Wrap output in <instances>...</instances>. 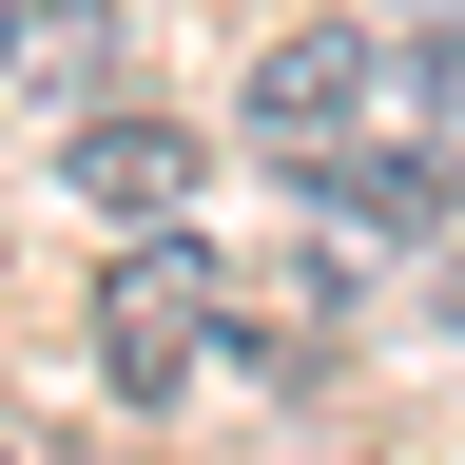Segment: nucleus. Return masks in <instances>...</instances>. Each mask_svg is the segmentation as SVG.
I'll use <instances>...</instances> for the list:
<instances>
[{
  "label": "nucleus",
  "instance_id": "obj_1",
  "mask_svg": "<svg viewBox=\"0 0 465 465\" xmlns=\"http://www.w3.org/2000/svg\"><path fill=\"white\" fill-rule=\"evenodd\" d=\"M369 97H388V58H369V20H291V39L252 58V97H232V136L311 174V155H349V136H369Z\"/></svg>",
  "mask_w": 465,
  "mask_h": 465
},
{
  "label": "nucleus",
  "instance_id": "obj_2",
  "mask_svg": "<svg viewBox=\"0 0 465 465\" xmlns=\"http://www.w3.org/2000/svg\"><path fill=\"white\" fill-rule=\"evenodd\" d=\"M194 349H213V252L97 272V388H116V407H174V388H194Z\"/></svg>",
  "mask_w": 465,
  "mask_h": 465
},
{
  "label": "nucleus",
  "instance_id": "obj_3",
  "mask_svg": "<svg viewBox=\"0 0 465 465\" xmlns=\"http://www.w3.org/2000/svg\"><path fill=\"white\" fill-rule=\"evenodd\" d=\"M194 194V136H174V116H97L78 136V213H174Z\"/></svg>",
  "mask_w": 465,
  "mask_h": 465
},
{
  "label": "nucleus",
  "instance_id": "obj_4",
  "mask_svg": "<svg viewBox=\"0 0 465 465\" xmlns=\"http://www.w3.org/2000/svg\"><path fill=\"white\" fill-rule=\"evenodd\" d=\"M330 174V232H446V174L427 155H369V136H349V155H311Z\"/></svg>",
  "mask_w": 465,
  "mask_h": 465
},
{
  "label": "nucleus",
  "instance_id": "obj_5",
  "mask_svg": "<svg viewBox=\"0 0 465 465\" xmlns=\"http://www.w3.org/2000/svg\"><path fill=\"white\" fill-rule=\"evenodd\" d=\"M407 116H427V136H465V20H427V58H407Z\"/></svg>",
  "mask_w": 465,
  "mask_h": 465
},
{
  "label": "nucleus",
  "instance_id": "obj_6",
  "mask_svg": "<svg viewBox=\"0 0 465 465\" xmlns=\"http://www.w3.org/2000/svg\"><path fill=\"white\" fill-rule=\"evenodd\" d=\"M388 20H465V0H388Z\"/></svg>",
  "mask_w": 465,
  "mask_h": 465
},
{
  "label": "nucleus",
  "instance_id": "obj_7",
  "mask_svg": "<svg viewBox=\"0 0 465 465\" xmlns=\"http://www.w3.org/2000/svg\"><path fill=\"white\" fill-rule=\"evenodd\" d=\"M0 465H58V446H0Z\"/></svg>",
  "mask_w": 465,
  "mask_h": 465
}]
</instances>
